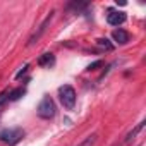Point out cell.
Segmentation results:
<instances>
[{"label": "cell", "mask_w": 146, "mask_h": 146, "mask_svg": "<svg viewBox=\"0 0 146 146\" xmlns=\"http://www.w3.org/2000/svg\"><path fill=\"white\" fill-rule=\"evenodd\" d=\"M96 45L102 46V48H105V50H113V45H112L107 38H98V40H96Z\"/></svg>", "instance_id": "12"}, {"label": "cell", "mask_w": 146, "mask_h": 146, "mask_svg": "<svg viewBox=\"0 0 146 146\" xmlns=\"http://www.w3.org/2000/svg\"><path fill=\"white\" fill-rule=\"evenodd\" d=\"M58 98H60V103L64 105L65 110H72L76 107L78 95H76V90L72 88L70 84H64V86L58 88Z\"/></svg>", "instance_id": "1"}, {"label": "cell", "mask_w": 146, "mask_h": 146, "mask_svg": "<svg viewBox=\"0 0 146 146\" xmlns=\"http://www.w3.org/2000/svg\"><path fill=\"white\" fill-rule=\"evenodd\" d=\"M112 38H113V41L119 43V45H127L129 40H131V35H129L125 29L119 28V29H115V31L112 33Z\"/></svg>", "instance_id": "6"}, {"label": "cell", "mask_w": 146, "mask_h": 146, "mask_svg": "<svg viewBox=\"0 0 146 146\" xmlns=\"http://www.w3.org/2000/svg\"><path fill=\"white\" fill-rule=\"evenodd\" d=\"M107 23L110 26H120L125 23V14L120 11H108L107 14Z\"/></svg>", "instance_id": "5"}, {"label": "cell", "mask_w": 146, "mask_h": 146, "mask_svg": "<svg viewBox=\"0 0 146 146\" xmlns=\"http://www.w3.org/2000/svg\"><path fill=\"white\" fill-rule=\"evenodd\" d=\"M55 112H57V108H55V102L50 98V96H43L41 98V102L38 103V107H36V113H38V117L40 119H45V120H50V119H53L55 117Z\"/></svg>", "instance_id": "2"}, {"label": "cell", "mask_w": 146, "mask_h": 146, "mask_svg": "<svg viewBox=\"0 0 146 146\" xmlns=\"http://www.w3.org/2000/svg\"><path fill=\"white\" fill-rule=\"evenodd\" d=\"M96 141H98V134H95V132H93V134L86 136V137L78 144V146H95V144H96Z\"/></svg>", "instance_id": "10"}, {"label": "cell", "mask_w": 146, "mask_h": 146, "mask_svg": "<svg viewBox=\"0 0 146 146\" xmlns=\"http://www.w3.org/2000/svg\"><path fill=\"white\" fill-rule=\"evenodd\" d=\"M24 93H26V90H24V88L12 90V91H9V100H11V102H16V100H19V98H21Z\"/></svg>", "instance_id": "11"}, {"label": "cell", "mask_w": 146, "mask_h": 146, "mask_svg": "<svg viewBox=\"0 0 146 146\" xmlns=\"http://www.w3.org/2000/svg\"><path fill=\"white\" fill-rule=\"evenodd\" d=\"M90 7L88 2H70L67 4V11H74V12H83Z\"/></svg>", "instance_id": "9"}, {"label": "cell", "mask_w": 146, "mask_h": 146, "mask_svg": "<svg viewBox=\"0 0 146 146\" xmlns=\"http://www.w3.org/2000/svg\"><path fill=\"white\" fill-rule=\"evenodd\" d=\"M53 64H55V55H53V53H43V55L38 58V65H40V67H48V69H50Z\"/></svg>", "instance_id": "7"}, {"label": "cell", "mask_w": 146, "mask_h": 146, "mask_svg": "<svg viewBox=\"0 0 146 146\" xmlns=\"http://www.w3.org/2000/svg\"><path fill=\"white\" fill-rule=\"evenodd\" d=\"M7 102H9V91H2L0 93V108H2Z\"/></svg>", "instance_id": "13"}, {"label": "cell", "mask_w": 146, "mask_h": 146, "mask_svg": "<svg viewBox=\"0 0 146 146\" xmlns=\"http://www.w3.org/2000/svg\"><path fill=\"white\" fill-rule=\"evenodd\" d=\"M52 19H53V12H48V16H46V17L41 21V24L38 26V29H36V31H35V33L29 36V40H28V45H35V43H36V41H38V40H40V38L45 35V31L48 29V26H50Z\"/></svg>", "instance_id": "4"}, {"label": "cell", "mask_w": 146, "mask_h": 146, "mask_svg": "<svg viewBox=\"0 0 146 146\" xmlns=\"http://www.w3.org/2000/svg\"><path fill=\"white\" fill-rule=\"evenodd\" d=\"M26 70H28V64H24V67H23V69H21V70L17 72V74H16V79H19V78H21V76L24 74V72H26Z\"/></svg>", "instance_id": "14"}, {"label": "cell", "mask_w": 146, "mask_h": 146, "mask_svg": "<svg viewBox=\"0 0 146 146\" xmlns=\"http://www.w3.org/2000/svg\"><path fill=\"white\" fill-rule=\"evenodd\" d=\"M24 136V131L21 127H7L4 131H0V141L9 144V146H14L17 144Z\"/></svg>", "instance_id": "3"}, {"label": "cell", "mask_w": 146, "mask_h": 146, "mask_svg": "<svg viewBox=\"0 0 146 146\" xmlns=\"http://www.w3.org/2000/svg\"><path fill=\"white\" fill-rule=\"evenodd\" d=\"M144 125H146V120H141V122H139V124L132 129V131H129V132H127V136H125L124 143H125V144H127V143H131V141H132V139H134V137H136V136L143 131V129H144Z\"/></svg>", "instance_id": "8"}, {"label": "cell", "mask_w": 146, "mask_h": 146, "mask_svg": "<svg viewBox=\"0 0 146 146\" xmlns=\"http://www.w3.org/2000/svg\"><path fill=\"white\" fill-rule=\"evenodd\" d=\"M102 64H103V62H102V60H98V62H95V64H91V65H90L88 69H90V70H91V69H96V67H100Z\"/></svg>", "instance_id": "15"}]
</instances>
